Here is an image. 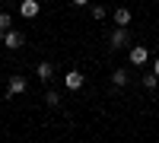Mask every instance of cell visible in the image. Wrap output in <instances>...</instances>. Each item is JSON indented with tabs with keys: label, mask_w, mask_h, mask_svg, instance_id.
Masks as SVG:
<instances>
[{
	"label": "cell",
	"mask_w": 159,
	"mask_h": 143,
	"mask_svg": "<svg viewBox=\"0 0 159 143\" xmlns=\"http://www.w3.org/2000/svg\"><path fill=\"white\" fill-rule=\"evenodd\" d=\"M127 45H130L127 29H124V25H115V32L108 35V48H111V51H118V48H127Z\"/></svg>",
	"instance_id": "obj_1"
},
{
	"label": "cell",
	"mask_w": 159,
	"mask_h": 143,
	"mask_svg": "<svg viewBox=\"0 0 159 143\" xmlns=\"http://www.w3.org/2000/svg\"><path fill=\"white\" fill-rule=\"evenodd\" d=\"M25 89H29V83H25V76L13 73V76H10V83H7V99H13V96H22Z\"/></svg>",
	"instance_id": "obj_2"
},
{
	"label": "cell",
	"mask_w": 159,
	"mask_h": 143,
	"mask_svg": "<svg viewBox=\"0 0 159 143\" xmlns=\"http://www.w3.org/2000/svg\"><path fill=\"white\" fill-rule=\"evenodd\" d=\"M64 86H67L70 92H80V89L86 86V76H83V70H67V76H64Z\"/></svg>",
	"instance_id": "obj_3"
},
{
	"label": "cell",
	"mask_w": 159,
	"mask_h": 143,
	"mask_svg": "<svg viewBox=\"0 0 159 143\" xmlns=\"http://www.w3.org/2000/svg\"><path fill=\"white\" fill-rule=\"evenodd\" d=\"M3 48H10V51L22 48V32H16V29H7V32H3Z\"/></svg>",
	"instance_id": "obj_4"
},
{
	"label": "cell",
	"mask_w": 159,
	"mask_h": 143,
	"mask_svg": "<svg viewBox=\"0 0 159 143\" xmlns=\"http://www.w3.org/2000/svg\"><path fill=\"white\" fill-rule=\"evenodd\" d=\"M147 60H150V51L143 48V45H134V48H130V64H134V67H143Z\"/></svg>",
	"instance_id": "obj_5"
},
{
	"label": "cell",
	"mask_w": 159,
	"mask_h": 143,
	"mask_svg": "<svg viewBox=\"0 0 159 143\" xmlns=\"http://www.w3.org/2000/svg\"><path fill=\"white\" fill-rule=\"evenodd\" d=\"M38 10H42L38 0H22V3H19V16L22 19H32V16H38Z\"/></svg>",
	"instance_id": "obj_6"
},
{
	"label": "cell",
	"mask_w": 159,
	"mask_h": 143,
	"mask_svg": "<svg viewBox=\"0 0 159 143\" xmlns=\"http://www.w3.org/2000/svg\"><path fill=\"white\" fill-rule=\"evenodd\" d=\"M35 76H38L42 83H51V76H54V67H51L48 60H42V64L35 67Z\"/></svg>",
	"instance_id": "obj_7"
},
{
	"label": "cell",
	"mask_w": 159,
	"mask_h": 143,
	"mask_svg": "<svg viewBox=\"0 0 159 143\" xmlns=\"http://www.w3.org/2000/svg\"><path fill=\"white\" fill-rule=\"evenodd\" d=\"M127 80H130V73H127V67H118V70H111V83L121 89V86H127Z\"/></svg>",
	"instance_id": "obj_8"
},
{
	"label": "cell",
	"mask_w": 159,
	"mask_h": 143,
	"mask_svg": "<svg viewBox=\"0 0 159 143\" xmlns=\"http://www.w3.org/2000/svg\"><path fill=\"white\" fill-rule=\"evenodd\" d=\"M115 25H124V29L130 25V10L127 7H118L115 10Z\"/></svg>",
	"instance_id": "obj_9"
},
{
	"label": "cell",
	"mask_w": 159,
	"mask_h": 143,
	"mask_svg": "<svg viewBox=\"0 0 159 143\" xmlns=\"http://www.w3.org/2000/svg\"><path fill=\"white\" fill-rule=\"evenodd\" d=\"M45 105H48V108H57V105H61V96L54 92V89H48V92H45Z\"/></svg>",
	"instance_id": "obj_10"
},
{
	"label": "cell",
	"mask_w": 159,
	"mask_h": 143,
	"mask_svg": "<svg viewBox=\"0 0 159 143\" xmlns=\"http://www.w3.org/2000/svg\"><path fill=\"white\" fill-rule=\"evenodd\" d=\"M143 86H147V89H156V86H159V76H156V73H143Z\"/></svg>",
	"instance_id": "obj_11"
},
{
	"label": "cell",
	"mask_w": 159,
	"mask_h": 143,
	"mask_svg": "<svg viewBox=\"0 0 159 143\" xmlns=\"http://www.w3.org/2000/svg\"><path fill=\"white\" fill-rule=\"evenodd\" d=\"M89 16L92 19H108V13H105V7H89Z\"/></svg>",
	"instance_id": "obj_12"
},
{
	"label": "cell",
	"mask_w": 159,
	"mask_h": 143,
	"mask_svg": "<svg viewBox=\"0 0 159 143\" xmlns=\"http://www.w3.org/2000/svg\"><path fill=\"white\" fill-rule=\"evenodd\" d=\"M0 29H13V16H10V13H0Z\"/></svg>",
	"instance_id": "obj_13"
},
{
	"label": "cell",
	"mask_w": 159,
	"mask_h": 143,
	"mask_svg": "<svg viewBox=\"0 0 159 143\" xmlns=\"http://www.w3.org/2000/svg\"><path fill=\"white\" fill-rule=\"evenodd\" d=\"M73 7H89V0H70Z\"/></svg>",
	"instance_id": "obj_14"
},
{
	"label": "cell",
	"mask_w": 159,
	"mask_h": 143,
	"mask_svg": "<svg viewBox=\"0 0 159 143\" xmlns=\"http://www.w3.org/2000/svg\"><path fill=\"white\" fill-rule=\"evenodd\" d=\"M153 73H156V76H159V57H156V60H153Z\"/></svg>",
	"instance_id": "obj_15"
},
{
	"label": "cell",
	"mask_w": 159,
	"mask_h": 143,
	"mask_svg": "<svg viewBox=\"0 0 159 143\" xmlns=\"http://www.w3.org/2000/svg\"><path fill=\"white\" fill-rule=\"evenodd\" d=\"M0 42H3V29H0Z\"/></svg>",
	"instance_id": "obj_16"
},
{
	"label": "cell",
	"mask_w": 159,
	"mask_h": 143,
	"mask_svg": "<svg viewBox=\"0 0 159 143\" xmlns=\"http://www.w3.org/2000/svg\"><path fill=\"white\" fill-rule=\"evenodd\" d=\"M143 3H150V0H143Z\"/></svg>",
	"instance_id": "obj_17"
}]
</instances>
